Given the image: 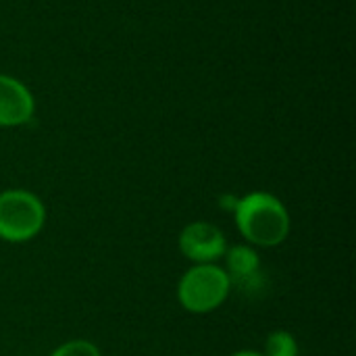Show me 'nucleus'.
Listing matches in <instances>:
<instances>
[{
  "label": "nucleus",
  "mask_w": 356,
  "mask_h": 356,
  "mask_svg": "<svg viewBox=\"0 0 356 356\" xmlns=\"http://www.w3.org/2000/svg\"><path fill=\"white\" fill-rule=\"evenodd\" d=\"M234 211L240 234L257 246H277L290 232L288 211L271 194H248L236 202Z\"/></svg>",
  "instance_id": "obj_1"
},
{
  "label": "nucleus",
  "mask_w": 356,
  "mask_h": 356,
  "mask_svg": "<svg viewBox=\"0 0 356 356\" xmlns=\"http://www.w3.org/2000/svg\"><path fill=\"white\" fill-rule=\"evenodd\" d=\"M46 213L38 196L25 190L0 194V238L6 242L31 240L44 225Z\"/></svg>",
  "instance_id": "obj_2"
},
{
  "label": "nucleus",
  "mask_w": 356,
  "mask_h": 356,
  "mask_svg": "<svg viewBox=\"0 0 356 356\" xmlns=\"http://www.w3.org/2000/svg\"><path fill=\"white\" fill-rule=\"evenodd\" d=\"M232 282L221 267L198 265L179 282V302L190 313H211L229 296Z\"/></svg>",
  "instance_id": "obj_3"
},
{
  "label": "nucleus",
  "mask_w": 356,
  "mask_h": 356,
  "mask_svg": "<svg viewBox=\"0 0 356 356\" xmlns=\"http://www.w3.org/2000/svg\"><path fill=\"white\" fill-rule=\"evenodd\" d=\"M179 248L190 261L198 265H211L213 261L225 254V236L219 227L198 221L181 232Z\"/></svg>",
  "instance_id": "obj_4"
},
{
  "label": "nucleus",
  "mask_w": 356,
  "mask_h": 356,
  "mask_svg": "<svg viewBox=\"0 0 356 356\" xmlns=\"http://www.w3.org/2000/svg\"><path fill=\"white\" fill-rule=\"evenodd\" d=\"M33 115V96L15 77L0 75V127L27 123Z\"/></svg>",
  "instance_id": "obj_5"
},
{
  "label": "nucleus",
  "mask_w": 356,
  "mask_h": 356,
  "mask_svg": "<svg viewBox=\"0 0 356 356\" xmlns=\"http://www.w3.org/2000/svg\"><path fill=\"white\" fill-rule=\"evenodd\" d=\"M227 277L244 294L257 296V290H263L265 277L261 271L259 254L248 246H234L227 252Z\"/></svg>",
  "instance_id": "obj_6"
},
{
  "label": "nucleus",
  "mask_w": 356,
  "mask_h": 356,
  "mask_svg": "<svg viewBox=\"0 0 356 356\" xmlns=\"http://www.w3.org/2000/svg\"><path fill=\"white\" fill-rule=\"evenodd\" d=\"M265 356H298V346L292 334L275 332L267 338Z\"/></svg>",
  "instance_id": "obj_7"
},
{
  "label": "nucleus",
  "mask_w": 356,
  "mask_h": 356,
  "mask_svg": "<svg viewBox=\"0 0 356 356\" xmlns=\"http://www.w3.org/2000/svg\"><path fill=\"white\" fill-rule=\"evenodd\" d=\"M52 356H100L98 348L86 340H73V342H67L63 346H58Z\"/></svg>",
  "instance_id": "obj_8"
},
{
  "label": "nucleus",
  "mask_w": 356,
  "mask_h": 356,
  "mask_svg": "<svg viewBox=\"0 0 356 356\" xmlns=\"http://www.w3.org/2000/svg\"><path fill=\"white\" fill-rule=\"evenodd\" d=\"M232 356H261V355H257V353H250V350H242V353H236V355H232Z\"/></svg>",
  "instance_id": "obj_9"
}]
</instances>
